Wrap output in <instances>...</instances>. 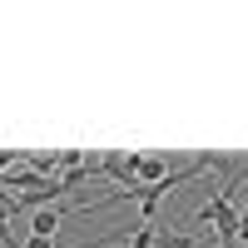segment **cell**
I'll return each instance as SVG.
<instances>
[{
    "instance_id": "obj_1",
    "label": "cell",
    "mask_w": 248,
    "mask_h": 248,
    "mask_svg": "<svg viewBox=\"0 0 248 248\" xmlns=\"http://www.w3.org/2000/svg\"><path fill=\"white\" fill-rule=\"evenodd\" d=\"M199 223H214V238H218V248H238V214H233V199L214 194V199L199 209Z\"/></svg>"
},
{
    "instance_id": "obj_2",
    "label": "cell",
    "mask_w": 248,
    "mask_h": 248,
    "mask_svg": "<svg viewBox=\"0 0 248 248\" xmlns=\"http://www.w3.org/2000/svg\"><path fill=\"white\" fill-rule=\"evenodd\" d=\"M129 169H134V179L149 189V184H159V179H169V159H159V154H129Z\"/></svg>"
},
{
    "instance_id": "obj_3",
    "label": "cell",
    "mask_w": 248,
    "mask_h": 248,
    "mask_svg": "<svg viewBox=\"0 0 248 248\" xmlns=\"http://www.w3.org/2000/svg\"><path fill=\"white\" fill-rule=\"evenodd\" d=\"M65 214H75V209H65V203H55V209H35L30 233H35V238H55V233H60V223H65Z\"/></svg>"
},
{
    "instance_id": "obj_4",
    "label": "cell",
    "mask_w": 248,
    "mask_h": 248,
    "mask_svg": "<svg viewBox=\"0 0 248 248\" xmlns=\"http://www.w3.org/2000/svg\"><path fill=\"white\" fill-rule=\"evenodd\" d=\"M154 248H203V238H199V233H189V229H159Z\"/></svg>"
},
{
    "instance_id": "obj_5",
    "label": "cell",
    "mask_w": 248,
    "mask_h": 248,
    "mask_svg": "<svg viewBox=\"0 0 248 248\" xmlns=\"http://www.w3.org/2000/svg\"><path fill=\"white\" fill-rule=\"evenodd\" d=\"M154 238H159V223H139V229L129 233V243H124V248H154Z\"/></svg>"
},
{
    "instance_id": "obj_6",
    "label": "cell",
    "mask_w": 248,
    "mask_h": 248,
    "mask_svg": "<svg viewBox=\"0 0 248 248\" xmlns=\"http://www.w3.org/2000/svg\"><path fill=\"white\" fill-rule=\"evenodd\" d=\"M15 164H20V154H15V149H0V179H5Z\"/></svg>"
}]
</instances>
